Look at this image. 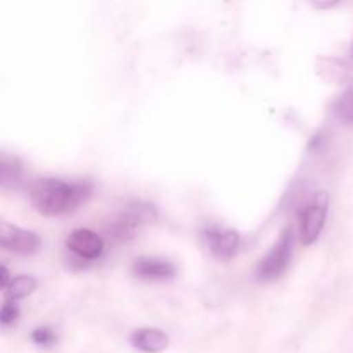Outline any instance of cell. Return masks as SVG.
<instances>
[{
  "instance_id": "6da1fadb",
  "label": "cell",
  "mask_w": 353,
  "mask_h": 353,
  "mask_svg": "<svg viewBox=\"0 0 353 353\" xmlns=\"http://www.w3.org/2000/svg\"><path fill=\"white\" fill-rule=\"evenodd\" d=\"M88 183H68L57 178H40L30 186V200L43 216H62L74 212L88 200Z\"/></svg>"
},
{
  "instance_id": "7a4b0ae2",
  "label": "cell",
  "mask_w": 353,
  "mask_h": 353,
  "mask_svg": "<svg viewBox=\"0 0 353 353\" xmlns=\"http://www.w3.org/2000/svg\"><path fill=\"white\" fill-rule=\"evenodd\" d=\"M293 243H295V236H293L292 228H286L279 234L278 241L272 245L271 250L268 252V255L259 262L257 271H255L259 281H274L285 274L290 261H292Z\"/></svg>"
},
{
  "instance_id": "3957f363",
  "label": "cell",
  "mask_w": 353,
  "mask_h": 353,
  "mask_svg": "<svg viewBox=\"0 0 353 353\" xmlns=\"http://www.w3.org/2000/svg\"><path fill=\"white\" fill-rule=\"evenodd\" d=\"M327 210H330V193L317 192L307 202L300 214V241L305 247L316 243L326 224Z\"/></svg>"
},
{
  "instance_id": "277c9868",
  "label": "cell",
  "mask_w": 353,
  "mask_h": 353,
  "mask_svg": "<svg viewBox=\"0 0 353 353\" xmlns=\"http://www.w3.org/2000/svg\"><path fill=\"white\" fill-rule=\"evenodd\" d=\"M0 245H2L3 250L12 252V254L31 255L40 250L41 240L33 231L12 226L9 223H2V226H0Z\"/></svg>"
},
{
  "instance_id": "5b68a950",
  "label": "cell",
  "mask_w": 353,
  "mask_h": 353,
  "mask_svg": "<svg viewBox=\"0 0 353 353\" xmlns=\"http://www.w3.org/2000/svg\"><path fill=\"white\" fill-rule=\"evenodd\" d=\"M203 238H205V245L210 254L219 261H231L241 243L240 234L226 228H209L203 233Z\"/></svg>"
},
{
  "instance_id": "8992f818",
  "label": "cell",
  "mask_w": 353,
  "mask_h": 353,
  "mask_svg": "<svg viewBox=\"0 0 353 353\" xmlns=\"http://www.w3.org/2000/svg\"><path fill=\"white\" fill-rule=\"evenodd\" d=\"M65 247L85 261H95L103 252V240L92 230H74L65 240Z\"/></svg>"
},
{
  "instance_id": "52a82bcc",
  "label": "cell",
  "mask_w": 353,
  "mask_h": 353,
  "mask_svg": "<svg viewBox=\"0 0 353 353\" xmlns=\"http://www.w3.org/2000/svg\"><path fill=\"white\" fill-rule=\"evenodd\" d=\"M133 274L143 281H165L174 278L176 268L165 259L138 257L131 268Z\"/></svg>"
},
{
  "instance_id": "ba28073f",
  "label": "cell",
  "mask_w": 353,
  "mask_h": 353,
  "mask_svg": "<svg viewBox=\"0 0 353 353\" xmlns=\"http://www.w3.org/2000/svg\"><path fill=\"white\" fill-rule=\"evenodd\" d=\"M148 217V209L138 207V209H130L126 212H121L116 219L110 223L109 233L110 236L116 238L117 241H126L128 238L134 236L137 230H140L141 223Z\"/></svg>"
},
{
  "instance_id": "9c48e42d",
  "label": "cell",
  "mask_w": 353,
  "mask_h": 353,
  "mask_svg": "<svg viewBox=\"0 0 353 353\" xmlns=\"http://www.w3.org/2000/svg\"><path fill=\"white\" fill-rule=\"evenodd\" d=\"M131 345L143 353H161L169 347V336L157 327H141L131 334Z\"/></svg>"
},
{
  "instance_id": "30bf717a",
  "label": "cell",
  "mask_w": 353,
  "mask_h": 353,
  "mask_svg": "<svg viewBox=\"0 0 353 353\" xmlns=\"http://www.w3.org/2000/svg\"><path fill=\"white\" fill-rule=\"evenodd\" d=\"M21 181H23V164L17 157L3 152L0 157V185L3 190L17 188Z\"/></svg>"
},
{
  "instance_id": "8fae6325",
  "label": "cell",
  "mask_w": 353,
  "mask_h": 353,
  "mask_svg": "<svg viewBox=\"0 0 353 353\" xmlns=\"http://www.w3.org/2000/svg\"><path fill=\"white\" fill-rule=\"evenodd\" d=\"M37 286L38 281L33 276H17V278H12L10 285L3 290V299H6V302H17L24 296L31 295L37 290Z\"/></svg>"
},
{
  "instance_id": "7c38bea8",
  "label": "cell",
  "mask_w": 353,
  "mask_h": 353,
  "mask_svg": "<svg viewBox=\"0 0 353 353\" xmlns=\"http://www.w3.org/2000/svg\"><path fill=\"white\" fill-rule=\"evenodd\" d=\"M334 114L340 117L343 123L353 124V86L340 95V99L334 102Z\"/></svg>"
},
{
  "instance_id": "4fadbf2b",
  "label": "cell",
  "mask_w": 353,
  "mask_h": 353,
  "mask_svg": "<svg viewBox=\"0 0 353 353\" xmlns=\"http://www.w3.org/2000/svg\"><path fill=\"white\" fill-rule=\"evenodd\" d=\"M31 340H33V343H37L38 347H52V345H55V341H57V334L54 333L52 327L41 326L33 331Z\"/></svg>"
},
{
  "instance_id": "5bb4252c",
  "label": "cell",
  "mask_w": 353,
  "mask_h": 353,
  "mask_svg": "<svg viewBox=\"0 0 353 353\" xmlns=\"http://www.w3.org/2000/svg\"><path fill=\"white\" fill-rule=\"evenodd\" d=\"M19 317V305L16 302H6L2 305V310H0V323H2L3 327L14 324Z\"/></svg>"
},
{
  "instance_id": "9a60e30c",
  "label": "cell",
  "mask_w": 353,
  "mask_h": 353,
  "mask_svg": "<svg viewBox=\"0 0 353 353\" xmlns=\"http://www.w3.org/2000/svg\"><path fill=\"white\" fill-rule=\"evenodd\" d=\"M9 269L6 268V265H2V268H0V286H2L3 290L7 288V286L10 285V281H12V279L9 278Z\"/></svg>"
},
{
  "instance_id": "2e32d148",
  "label": "cell",
  "mask_w": 353,
  "mask_h": 353,
  "mask_svg": "<svg viewBox=\"0 0 353 353\" xmlns=\"http://www.w3.org/2000/svg\"><path fill=\"white\" fill-rule=\"evenodd\" d=\"M352 50H353V40H352Z\"/></svg>"
}]
</instances>
